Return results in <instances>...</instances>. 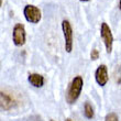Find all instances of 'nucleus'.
<instances>
[{
	"mask_svg": "<svg viewBox=\"0 0 121 121\" xmlns=\"http://www.w3.org/2000/svg\"><path fill=\"white\" fill-rule=\"evenodd\" d=\"M84 86V80L82 76H76L74 77V79L72 80L68 89L66 92V101L69 105H73L77 101V99L79 98L80 92Z\"/></svg>",
	"mask_w": 121,
	"mask_h": 121,
	"instance_id": "obj_1",
	"label": "nucleus"
},
{
	"mask_svg": "<svg viewBox=\"0 0 121 121\" xmlns=\"http://www.w3.org/2000/svg\"><path fill=\"white\" fill-rule=\"evenodd\" d=\"M100 35L104 43L106 46V52L110 54L112 52V45H113V35H112L111 29L109 28V26L106 22L101 23L100 26Z\"/></svg>",
	"mask_w": 121,
	"mask_h": 121,
	"instance_id": "obj_2",
	"label": "nucleus"
},
{
	"mask_svg": "<svg viewBox=\"0 0 121 121\" xmlns=\"http://www.w3.org/2000/svg\"><path fill=\"white\" fill-rule=\"evenodd\" d=\"M23 14H24V18L28 22L34 23V24L40 22L42 18L41 10L33 4H26L23 9Z\"/></svg>",
	"mask_w": 121,
	"mask_h": 121,
	"instance_id": "obj_3",
	"label": "nucleus"
},
{
	"mask_svg": "<svg viewBox=\"0 0 121 121\" xmlns=\"http://www.w3.org/2000/svg\"><path fill=\"white\" fill-rule=\"evenodd\" d=\"M62 29L65 40V50L67 53H70L73 50V28L68 20L62 21Z\"/></svg>",
	"mask_w": 121,
	"mask_h": 121,
	"instance_id": "obj_4",
	"label": "nucleus"
},
{
	"mask_svg": "<svg viewBox=\"0 0 121 121\" xmlns=\"http://www.w3.org/2000/svg\"><path fill=\"white\" fill-rule=\"evenodd\" d=\"M26 28L23 24L21 23H17L16 26H13V31H12V40L13 43L16 46H22L26 43Z\"/></svg>",
	"mask_w": 121,
	"mask_h": 121,
	"instance_id": "obj_5",
	"label": "nucleus"
},
{
	"mask_svg": "<svg viewBox=\"0 0 121 121\" xmlns=\"http://www.w3.org/2000/svg\"><path fill=\"white\" fill-rule=\"evenodd\" d=\"M95 79L99 86L104 87L107 85V83H108V80H109V75H108V68H107V66H106L105 64L98 66V68L96 69Z\"/></svg>",
	"mask_w": 121,
	"mask_h": 121,
	"instance_id": "obj_6",
	"label": "nucleus"
},
{
	"mask_svg": "<svg viewBox=\"0 0 121 121\" xmlns=\"http://www.w3.org/2000/svg\"><path fill=\"white\" fill-rule=\"evenodd\" d=\"M14 106V100L11 96L3 91H0V108L2 110H10Z\"/></svg>",
	"mask_w": 121,
	"mask_h": 121,
	"instance_id": "obj_7",
	"label": "nucleus"
},
{
	"mask_svg": "<svg viewBox=\"0 0 121 121\" xmlns=\"http://www.w3.org/2000/svg\"><path fill=\"white\" fill-rule=\"evenodd\" d=\"M28 80H29V83L31 84L32 86L35 87V88H41L44 85V77L36 73L30 74L29 77H28Z\"/></svg>",
	"mask_w": 121,
	"mask_h": 121,
	"instance_id": "obj_8",
	"label": "nucleus"
},
{
	"mask_svg": "<svg viewBox=\"0 0 121 121\" xmlns=\"http://www.w3.org/2000/svg\"><path fill=\"white\" fill-rule=\"evenodd\" d=\"M84 115L87 119H92L94 116H95V111H94V108L92 106L90 105L89 102H86L85 106H84Z\"/></svg>",
	"mask_w": 121,
	"mask_h": 121,
	"instance_id": "obj_9",
	"label": "nucleus"
},
{
	"mask_svg": "<svg viewBox=\"0 0 121 121\" xmlns=\"http://www.w3.org/2000/svg\"><path fill=\"white\" fill-rule=\"evenodd\" d=\"M105 121H119V117L116 115L115 112H110L106 116Z\"/></svg>",
	"mask_w": 121,
	"mask_h": 121,
	"instance_id": "obj_10",
	"label": "nucleus"
},
{
	"mask_svg": "<svg viewBox=\"0 0 121 121\" xmlns=\"http://www.w3.org/2000/svg\"><path fill=\"white\" fill-rule=\"evenodd\" d=\"M99 58V52L98 50H96V48H92L91 52H90V60H96Z\"/></svg>",
	"mask_w": 121,
	"mask_h": 121,
	"instance_id": "obj_11",
	"label": "nucleus"
},
{
	"mask_svg": "<svg viewBox=\"0 0 121 121\" xmlns=\"http://www.w3.org/2000/svg\"><path fill=\"white\" fill-rule=\"evenodd\" d=\"M28 121H43V120H42L41 116L35 115V116H31V117L28 119Z\"/></svg>",
	"mask_w": 121,
	"mask_h": 121,
	"instance_id": "obj_12",
	"label": "nucleus"
},
{
	"mask_svg": "<svg viewBox=\"0 0 121 121\" xmlns=\"http://www.w3.org/2000/svg\"><path fill=\"white\" fill-rule=\"evenodd\" d=\"M65 121H73V120H72L70 118H66V119H65Z\"/></svg>",
	"mask_w": 121,
	"mask_h": 121,
	"instance_id": "obj_13",
	"label": "nucleus"
},
{
	"mask_svg": "<svg viewBox=\"0 0 121 121\" xmlns=\"http://www.w3.org/2000/svg\"><path fill=\"white\" fill-rule=\"evenodd\" d=\"M1 6H2V0H0V8H1Z\"/></svg>",
	"mask_w": 121,
	"mask_h": 121,
	"instance_id": "obj_14",
	"label": "nucleus"
},
{
	"mask_svg": "<svg viewBox=\"0 0 121 121\" xmlns=\"http://www.w3.org/2000/svg\"><path fill=\"white\" fill-rule=\"evenodd\" d=\"M80 1H83V2H86V1H89V0H80Z\"/></svg>",
	"mask_w": 121,
	"mask_h": 121,
	"instance_id": "obj_15",
	"label": "nucleus"
},
{
	"mask_svg": "<svg viewBox=\"0 0 121 121\" xmlns=\"http://www.w3.org/2000/svg\"><path fill=\"white\" fill-rule=\"evenodd\" d=\"M50 121H55V120H53V119H51V120H50Z\"/></svg>",
	"mask_w": 121,
	"mask_h": 121,
	"instance_id": "obj_16",
	"label": "nucleus"
}]
</instances>
